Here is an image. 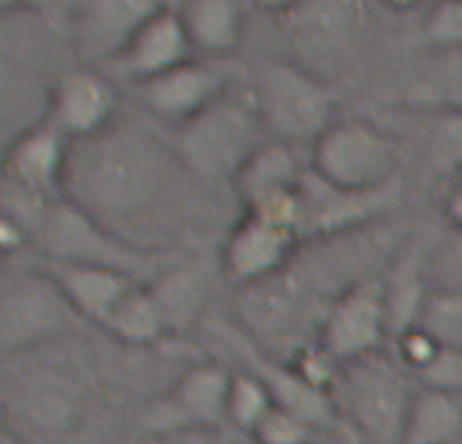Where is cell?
I'll list each match as a JSON object with an SVG mask.
<instances>
[{
  "label": "cell",
  "mask_w": 462,
  "mask_h": 444,
  "mask_svg": "<svg viewBox=\"0 0 462 444\" xmlns=\"http://www.w3.org/2000/svg\"><path fill=\"white\" fill-rule=\"evenodd\" d=\"M190 181L176 148L118 118L69 145L64 197L130 245L154 251V236L167 233Z\"/></svg>",
  "instance_id": "6da1fadb"
},
{
  "label": "cell",
  "mask_w": 462,
  "mask_h": 444,
  "mask_svg": "<svg viewBox=\"0 0 462 444\" xmlns=\"http://www.w3.org/2000/svg\"><path fill=\"white\" fill-rule=\"evenodd\" d=\"M4 414L22 439L76 444L109 417L94 372L58 342L4 356Z\"/></svg>",
  "instance_id": "7a4b0ae2"
},
{
  "label": "cell",
  "mask_w": 462,
  "mask_h": 444,
  "mask_svg": "<svg viewBox=\"0 0 462 444\" xmlns=\"http://www.w3.org/2000/svg\"><path fill=\"white\" fill-rule=\"evenodd\" d=\"M263 143L269 139L254 109V100L224 94L206 112L190 118L188 125L176 127L172 148L197 185L233 188L242 167Z\"/></svg>",
  "instance_id": "3957f363"
},
{
  "label": "cell",
  "mask_w": 462,
  "mask_h": 444,
  "mask_svg": "<svg viewBox=\"0 0 462 444\" xmlns=\"http://www.w3.org/2000/svg\"><path fill=\"white\" fill-rule=\"evenodd\" d=\"M251 100L266 134L284 145H315L318 136L338 121L336 94L320 73L291 60L266 58L254 69Z\"/></svg>",
  "instance_id": "277c9868"
},
{
  "label": "cell",
  "mask_w": 462,
  "mask_h": 444,
  "mask_svg": "<svg viewBox=\"0 0 462 444\" xmlns=\"http://www.w3.org/2000/svg\"><path fill=\"white\" fill-rule=\"evenodd\" d=\"M347 432L363 444H402L414 390L399 363L374 354L347 363L333 390Z\"/></svg>",
  "instance_id": "5b68a950"
},
{
  "label": "cell",
  "mask_w": 462,
  "mask_h": 444,
  "mask_svg": "<svg viewBox=\"0 0 462 444\" xmlns=\"http://www.w3.org/2000/svg\"><path fill=\"white\" fill-rule=\"evenodd\" d=\"M309 167L329 185L354 194H381L399 188L402 158L378 125L363 118L333 121L311 145Z\"/></svg>",
  "instance_id": "8992f818"
},
{
  "label": "cell",
  "mask_w": 462,
  "mask_h": 444,
  "mask_svg": "<svg viewBox=\"0 0 462 444\" xmlns=\"http://www.w3.org/2000/svg\"><path fill=\"white\" fill-rule=\"evenodd\" d=\"M33 245L42 251V260H51V264L109 266L134 278H154L161 269L170 266L158 251L130 245L109 227H103L100 221H94L88 212H82L76 203H69L67 197L49 206L46 217L33 233Z\"/></svg>",
  "instance_id": "52a82bcc"
},
{
  "label": "cell",
  "mask_w": 462,
  "mask_h": 444,
  "mask_svg": "<svg viewBox=\"0 0 462 444\" xmlns=\"http://www.w3.org/2000/svg\"><path fill=\"white\" fill-rule=\"evenodd\" d=\"M85 320L46 269H13L0 287V347L15 356L42 345L64 342Z\"/></svg>",
  "instance_id": "ba28073f"
},
{
  "label": "cell",
  "mask_w": 462,
  "mask_h": 444,
  "mask_svg": "<svg viewBox=\"0 0 462 444\" xmlns=\"http://www.w3.org/2000/svg\"><path fill=\"white\" fill-rule=\"evenodd\" d=\"M233 372L217 363L190 365L145 408L143 423L158 439L188 432H215L226 426V396Z\"/></svg>",
  "instance_id": "9c48e42d"
},
{
  "label": "cell",
  "mask_w": 462,
  "mask_h": 444,
  "mask_svg": "<svg viewBox=\"0 0 462 444\" xmlns=\"http://www.w3.org/2000/svg\"><path fill=\"white\" fill-rule=\"evenodd\" d=\"M387 336L390 318L383 275H360L327 306L318 342L338 363L347 365L381 354V345Z\"/></svg>",
  "instance_id": "30bf717a"
},
{
  "label": "cell",
  "mask_w": 462,
  "mask_h": 444,
  "mask_svg": "<svg viewBox=\"0 0 462 444\" xmlns=\"http://www.w3.org/2000/svg\"><path fill=\"white\" fill-rule=\"evenodd\" d=\"M118 88L97 67H69L51 82L46 97V116L51 127L69 143H82L109 130L118 121Z\"/></svg>",
  "instance_id": "8fae6325"
},
{
  "label": "cell",
  "mask_w": 462,
  "mask_h": 444,
  "mask_svg": "<svg viewBox=\"0 0 462 444\" xmlns=\"http://www.w3.org/2000/svg\"><path fill=\"white\" fill-rule=\"evenodd\" d=\"M300 242L302 239L287 227H278L266 217L245 215L224 239L221 273L226 282H233L242 291L263 284L284 273Z\"/></svg>",
  "instance_id": "7c38bea8"
},
{
  "label": "cell",
  "mask_w": 462,
  "mask_h": 444,
  "mask_svg": "<svg viewBox=\"0 0 462 444\" xmlns=\"http://www.w3.org/2000/svg\"><path fill=\"white\" fill-rule=\"evenodd\" d=\"M172 10V0H79L73 37L88 60H116L152 19Z\"/></svg>",
  "instance_id": "4fadbf2b"
},
{
  "label": "cell",
  "mask_w": 462,
  "mask_h": 444,
  "mask_svg": "<svg viewBox=\"0 0 462 444\" xmlns=\"http://www.w3.org/2000/svg\"><path fill=\"white\" fill-rule=\"evenodd\" d=\"M69 139L49 125L37 121L28 130L15 134V139L4 152V181L31 190L37 197L58 199L64 197L67 161H69Z\"/></svg>",
  "instance_id": "5bb4252c"
},
{
  "label": "cell",
  "mask_w": 462,
  "mask_h": 444,
  "mask_svg": "<svg viewBox=\"0 0 462 444\" xmlns=\"http://www.w3.org/2000/svg\"><path fill=\"white\" fill-rule=\"evenodd\" d=\"M139 103L158 121L167 125H188L199 112H206L226 94L224 76L206 60H188L163 76L136 85Z\"/></svg>",
  "instance_id": "9a60e30c"
},
{
  "label": "cell",
  "mask_w": 462,
  "mask_h": 444,
  "mask_svg": "<svg viewBox=\"0 0 462 444\" xmlns=\"http://www.w3.org/2000/svg\"><path fill=\"white\" fill-rule=\"evenodd\" d=\"M302 58L333 60L345 55L365 22L363 0H300L282 15Z\"/></svg>",
  "instance_id": "2e32d148"
},
{
  "label": "cell",
  "mask_w": 462,
  "mask_h": 444,
  "mask_svg": "<svg viewBox=\"0 0 462 444\" xmlns=\"http://www.w3.org/2000/svg\"><path fill=\"white\" fill-rule=\"evenodd\" d=\"M197 51L190 46V37L185 24L179 19V10L161 13L158 19H152L134 40L127 42V49L112 60V67L118 69L127 79L148 82L154 76H163L170 69H176L188 60H194Z\"/></svg>",
  "instance_id": "e0dca14e"
},
{
  "label": "cell",
  "mask_w": 462,
  "mask_h": 444,
  "mask_svg": "<svg viewBox=\"0 0 462 444\" xmlns=\"http://www.w3.org/2000/svg\"><path fill=\"white\" fill-rule=\"evenodd\" d=\"M42 269L55 278L58 287L64 291L69 306L76 309L85 324L103 327L116 306L125 296L134 291L136 284H143L139 278L121 273V269L109 266H88V264H51L42 260Z\"/></svg>",
  "instance_id": "ac0fdd59"
},
{
  "label": "cell",
  "mask_w": 462,
  "mask_h": 444,
  "mask_svg": "<svg viewBox=\"0 0 462 444\" xmlns=\"http://www.w3.org/2000/svg\"><path fill=\"white\" fill-rule=\"evenodd\" d=\"M309 167L296 158V148L269 139L251 154V161L242 167V172L233 181V194L245 206V212L273 203V199L291 194L300 188Z\"/></svg>",
  "instance_id": "d6986e66"
},
{
  "label": "cell",
  "mask_w": 462,
  "mask_h": 444,
  "mask_svg": "<svg viewBox=\"0 0 462 444\" xmlns=\"http://www.w3.org/2000/svg\"><path fill=\"white\" fill-rule=\"evenodd\" d=\"M248 0H181L176 6L190 46L203 58L233 55L245 37Z\"/></svg>",
  "instance_id": "ffe728a7"
},
{
  "label": "cell",
  "mask_w": 462,
  "mask_h": 444,
  "mask_svg": "<svg viewBox=\"0 0 462 444\" xmlns=\"http://www.w3.org/2000/svg\"><path fill=\"white\" fill-rule=\"evenodd\" d=\"M148 287L158 296L172 336L188 333L206 315L208 278L197 264H170L148 282Z\"/></svg>",
  "instance_id": "44dd1931"
},
{
  "label": "cell",
  "mask_w": 462,
  "mask_h": 444,
  "mask_svg": "<svg viewBox=\"0 0 462 444\" xmlns=\"http://www.w3.org/2000/svg\"><path fill=\"white\" fill-rule=\"evenodd\" d=\"M100 329L109 338H116L118 345H127V347H154L172 336L158 296L152 293L148 284H136L134 291L118 302L116 311L103 320Z\"/></svg>",
  "instance_id": "7402d4cb"
},
{
  "label": "cell",
  "mask_w": 462,
  "mask_h": 444,
  "mask_svg": "<svg viewBox=\"0 0 462 444\" xmlns=\"http://www.w3.org/2000/svg\"><path fill=\"white\" fill-rule=\"evenodd\" d=\"M462 435V396L423 387L414 393L402 444H457Z\"/></svg>",
  "instance_id": "603a6c76"
},
{
  "label": "cell",
  "mask_w": 462,
  "mask_h": 444,
  "mask_svg": "<svg viewBox=\"0 0 462 444\" xmlns=\"http://www.w3.org/2000/svg\"><path fill=\"white\" fill-rule=\"evenodd\" d=\"M275 408V399L269 387L248 369L233 372L230 396H226V426H233L242 435H254V430L266 421Z\"/></svg>",
  "instance_id": "cb8c5ba5"
},
{
  "label": "cell",
  "mask_w": 462,
  "mask_h": 444,
  "mask_svg": "<svg viewBox=\"0 0 462 444\" xmlns=\"http://www.w3.org/2000/svg\"><path fill=\"white\" fill-rule=\"evenodd\" d=\"M417 327L430 329L441 345L462 347V291L459 287H441L426 296Z\"/></svg>",
  "instance_id": "d4e9b609"
},
{
  "label": "cell",
  "mask_w": 462,
  "mask_h": 444,
  "mask_svg": "<svg viewBox=\"0 0 462 444\" xmlns=\"http://www.w3.org/2000/svg\"><path fill=\"white\" fill-rule=\"evenodd\" d=\"M320 432L324 430H320L318 423L275 405L266 421L254 430L251 441L254 444H320Z\"/></svg>",
  "instance_id": "484cf974"
},
{
  "label": "cell",
  "mask_w": 462,
  "mask_h": 444,
  "mask_svg": "<svg viewBox=\"0 0 462 444\" xmlns=\"http://www.w3.org/2000/svg\"><path fill=\"white\" fill-rule=\"evenodd\" d=\"M430 148L435 163H439V176L462 170V109L439 112L430 130Z\"/></svg>",
  "instance_id": "4316f807"
},
{
  "label": "cell",
  "mask_w": 462,
  "mask_h": 444,
  "mask_svg": "<svg viewBox=\"0 0 462 444\" xmlns=\"http://www.w3.org/2000/svg\"><path fill=\"white\" fill-rule=\"evenodd\" d=\"M423 33L439 49H462V0H439L426 15Z\"/></svg>",
  "instance_id": "83f0119b"
},
{
  "label": "cell",
  "mask_w": 462,
  "mask_h": 444,
  "mask_svg": "<svg viewBox=\"0 0 462 444\" xmlns=\"http://www.w3.org/2000/svg\"><path fill=\"white\" fill-rule=\"evenodd\" d=\"M439 351H441V342L423 327H411L396 336V363L402 365L405 372H414V375H420Z\"/></svg>",
  "instance_id": "f1b7e54d"
},
{
  "label": "cell",
  "mask_w": 462,
  "mask_h": 444,
  "mask_svg": "<svg viewBox=\"0 0 462 444\" xmlns=\"http://www.w3.org/2000/svg\"><path fill=\"white\" fill-rule=\"evenodd\" d=\"M423 381V387L432 390H448V393L462 396V347L441 345V351L435 354V360L417 375Z\"/></svg>",
  "instance_id": "f546056e"
},
{
  "label": "cell",
  "mask_w": 462,
  "mask_h": 444,
  "mask_svg": "<svg viewBox=\"0 0 462 444\" xmlns=\"http://www.w3.org/2000/svg\"><path fill=\"white\" fill-rule=\"evenodd\" d=\"M435 206L448 221V227L457 236H462V170L439 176V181H435Z\"/></svg>",
  "instance_id": "4dcf8cb0"
},
{
  "label": "cell",
  "mask_w": 462,
  "mask_h": 444,
  "mask_svg": "<svg viewBox=\"0 0 462 444\" xmlns=\"http://www.w3.org/2000/svg\"><path fill=\"white\" fill-rule=\"evenodd\" d=\"M51 0H0L6 15H33V13H46Z\"/></svg>",
  "instance_id": "1f68e13d"
},
{
  "label": "cell",
  "mask_w": 462,
  "mask_h": 444,
  "mask_svg": "<svg viewBox=\"0 0 462 444\" xmlns=\"http://www.w3.org/2000/svg\"><path fill=\"white\" fill-rule=\"evenodd\" d=\"M300 0H248V6H257L263 13H273V15H287Z\"/></svg>",
  "instance_id": "d6a6232c"
},
{
  "label": "cell",
  "mask_w": 462,
  "mask_h": 444,
  "mask_svg": "<svg viewBox=\"0 0 462 444\" xmlns=\"http://www.w3.org/2000/svg\"><path fill=\"white\" fill-rule=\"evenodd\" d=\"M176 441L179 444H217L215 439H208V432H188V435H179Z\"/></svg>",
  "instance_id": "836d02e7"
},
{
  "label": "cell",
  "mask_w": 462,
  "mask_h": 444,
  "mask_svg": "<svg viewBox=\"0 0 462 444\" xmlns=\"http://www.w3.org/2000/svg\"><path fill=\"white\" fill-rule=\"evenodd\" d=\"M387 6H393V10H411V6H417L420 0H383Z\"/></svg>",
  "instance_id": "e575fe53"
},
{
  "label": "cell",
  "mask_w": 462,
  "mask_h": 444,
  "mask_svg": "<svg viewBox=\"0 0 462 444\" xmlns=\"http://www.w3.org/2000/svg\"><path fill=\"white\" fill-rule=\"evenodd\" d=\"M145 444H179L176 439H158V435H152V439H145Z\"/></svg>",
  "instance_id": "d590c367"
}]
</instances>
